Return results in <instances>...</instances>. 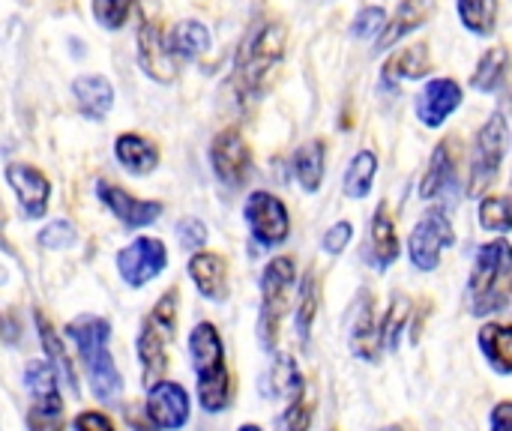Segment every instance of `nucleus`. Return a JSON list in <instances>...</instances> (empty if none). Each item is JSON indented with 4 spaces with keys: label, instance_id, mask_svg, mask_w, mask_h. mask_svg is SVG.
Segmentation results:
<instances>
[{
    "label": "nucleus",
    "instance_id": "30",
    "mask_svg": "<svg viewBox=\"0 0 512 431\" xmlns=\"http://www.w3.org/2000/svg\"><path fill=\"white\" fill-rule=\"evenodd\" d=\"M453 180V150H450V141L438 144L432 159H429V168L420 180V195L423 198H435L441 195Z\"/></svg>",
    "mask_w": 512,
    "mask_h": 431
},
{
    "label": "nucleus",
    "instance_id": "12",
    "mask_svg": "<svg viewBox=\"0 0 512 431\" xmlns=\"http://www.w3.org/2000/svg\"><path fill=\"white\" fill-rule=\"evenodd\" d=\"M453 243H456V231H453L450 219L441 210H429L417 222V228L411 231L408 255H411V261H414L417 270L432 273L441 264V252L450 249Z\"/></svg>",
    "mask_w": 512,
    "mask_h": 431
},
{
    "label": "nucleus",
    "instance_id": "28",
    "mask_svg": "<svg viewBox=\"0 0 512 431\" xmlns=\"http://www.w3.org/2000/svg\"><path fill=\"white\" fill-rule=\"evenodd\" d=\"M480 351L498 375H512V324H486L480 330Z\"/></svg>",
    "mask_w": 512,
    "mask_h": 431
},
{
    "label": "nucleus",
    "instance_id": "29",
    "mask_svg": "<svg viewBox=\"0 0 512 431\" xmlns=\"http://www.w3.org/2000/svg\"><path fill=\"white\" fill-rule=\"evenodd\" d=\"M324 159H327V150L321 141H306L297 153H294V177L300 183L303 192H318L321 189V180H324Z\"/></svg>",
    "mask_w": 512,
    "mask_h": 431
},
{
    "label": "nucleus",
    "instance_id": "20",
    "mask_svg": "<svg viewBox=\"0 0 512 431\" xmlns=\"http://www.w3.org/2000/svg\"><path fill=\"white\" fill-rule=\"evenodd\" d=\"M114 159H117V162L123 165V171H129L132 177H147V174H153L156 165H159V147H156L150 138L138 135V132H123V135H117V141H114Z\"/></svg>",
    "mask_w": 512,
    "mask_h": 431
},
{
    "label": "nucleus",
    "instance_id": "42",
    "mask_svg": "<svg viewBox=\"0 0 512 431\" xmlns=\"http://www.w3.org/2000/svg\"><path fill=\"white\" fill-rule=\"evenodd\" d=\"M177 237H180V246L183 249H201L207 243V228L198 219H183L177 225Z\"/></svg>",
    "mask_w": 512,
    "mask_h": 431
},
{
    "label": "nucleus",
    "instance_id": "13",
    "mask_svg": "<svg viewBox=\"0 0 512 431\" xmlns=\"http://www.w3.org/2000/svg\"><path fill=\"white\" fill-rule=\"evenodd\" d=\"M144 414L159 431H180L189 423L192 414V399L177 381H156L147 387V402Z\"/></svg>",
    "mask_w": 512,
    "mask_h": 431
},
{
    "label": "nucleus",
    "instance_id": "19",
    "mask_svg": "<svg viewBox=\"0 0 512 431\" xmlns=\"http://www.w3.org/2000/svg\"><path fill=\"white\" fill-rule=\"evenodd\" d=\"M189 279L195 282L198 294L210 303H222L228 297V264L216 252H195L189 258Z\"/></svg>",
    "mask_w": 512,
    "mask_h": 431
},
{
    "label": "nucleus",
    "instance_id": "18",
    "mask_svg": "<svg viewBox=\"0 0 512 431\" xmlns=\"http://www.w3.org/2000/svg\"><path fill=\"white\" fill-rule=\"evenodd\" d=\"M348 342L360 360L378 363L384 348H381V327L375 324V315H372V297H360L354 303L351 321H348Z\"/></svg>",
    "mask_w": 512,
    "mask_h": 431
},
{
    "label": "nucleus",
    "instance_id": "31",
    "mask_svg": "<svg viewBox=\"0 0 512 431\" xmlns=\"http://www.w3.org/2000/svg\"><path fill=\"white\" fill-rule=\"evenodd\" d=\"M375 174H378V156L372 150H360L345 171V180H342L345 195L348 198H366L372 183H375Z\"/></svg>",
    "mask_w": 512,
    "mask_h": 431
},
{
    "label": "nucleus",
    "instance_id": "16",
    "mask_svg": "<svg viewBox=\"0 0 512 431\" xmlns=\"http://www.w3.org/2000/svg\"><path fill=\"white\" fill-rule=\"evenodd\" d=\"M96 198L108 207V213L114 219H120L126 228H147L162 216V204L159 201H144L129 195L126 189L108 183V180H96Z\"/></svg>",
    "mask_w": 512,
    "mask_h": 431
},
{
    "label": "nucleus",
    "instance_id": "32",
    "mask_svg": "<svg viewBox=\"0 0 512 431\" xmlns=\"http://www.w3.org/2000/svg\"><path fill=\"white\" fill-rule=\"evenodd\" d=\"M300 390H303V375H300L297 363L288 354L273 357V366H270V396L291 402Z\"/></svg>",
    "mask_w": 512,
    "mask_h": 431
},
{
    "label": "nucleus",
    "instance_id": "22",
    "mask_svg": "<svg viewBox=\"0 0 512 431\" xmlns=\"http://www.w3.org/2000/svg\"><path fill=\"white\" fill-rule=\"evenodd\" d=\"M369 255H372V267L375 270H390L399 258V237H396V225H393V216L387 213V201H381L375 207V216H372V246H369Z\"/></svg>",
    "mask_w": 512,
    "mask_h": 431
},
{
    "label": "nucleus",
    "instance_id": "23",
    "mask_svg": "<svg viewBox=\"0 0 512 431\" xmlns=\"http://www.w3.org/2000/svg\"><path fill=\"white\" fill-rule=\"evenodd\" d=\"M432 6H435V0H402L396 15H393V21H387V30L375 42L378 51H390L402 36L414 33L417 27H423L429 21V15H432Z\"/></svg>",
    "mask_w": 512,
    "mask_h": 431
},
{
    "label": "nucleus",
    "instance_id": "17",
    "mask_svg": "<svg viewBox=\"0 0 512 431\" xmlns=\"http://www.w3.org/2000/svg\"><path fill=\"white\" fill-rule=\"evenodd\" d=\"M459 105H462V87L453 78H435L417 93L414 111L423 126L438 129Z\"/></svg>",
    "mask_w": 512,
    "mask_h": 431
},
{
    "label": "nucleus",
    "instance_id": "2",
    "mask_svg": "<svg viewBox=\"0 0 512 431\" xmlns=\"http://www.w3.org/2000/svg\"><path fill=\"white\" fill-rule=\"evenodd\" d=\"M69 342L78 348V360L90 378V387L99 402H117L123 390V378L114 366V357L108 351L111 342V324L99 315H78L66 324Z\"/></svg>",
    "mask_w": 512,
    "mask_h": 431
},
{
    "label": "nucleus",
    "instance_id": "34",
    "mask_svg": "<svg viewBox=\"0 0 512 431\" xmlns=\"http://www.w3.org/2000/svg\"><path fill=\"white\" fill-rule=\"evenodd\" d=\"M459 18L471 33L489 36L498 24V0H459Z\"/></svg>",
    "mask_w": 512,
    "mask_h": 431
},
{
    "label": "nucleus",
    "instance_id": "11",
    "mask_svg": "<svg viewBox=\"0 0 512 431\" xmlns=\"http://www.w3.org/2000/svg\"><path fill=\"white\" fill-rule=\"evenodd\" d=\"M210 165L222 186L243 189L252 177V150L237 129H222L210 144Z\"/></svg>",
    "mask_w": 512,
    "mask_h": 431
},
{
    "label": "nucleus",
    "instance_id": "9",
    "mask_svg": "<svg viewBox=\"0 0 512 431\" xmlns=\"http://www.w3.org/2000/svg\"><path fill=\"white\" fill-rule=\"evenodd\" d=\"M246 225L252 231V237L258 240V246H282L291 234V219H288V207L273 195V192H252L246 198L243 207Z\"/></svg>",
    "mask_w": 512,
    "mask_h": 431
},
{
    "label": "nucleus",
    "instance_id": "37",
    "mask_svg": "<svg viewBox=\"0 0 512 431\" xmlns=\"http://www.w3.org/2000/svg\"><path fill=\"white\" fill-rule=\"evenodd\" d=\"M135 9V0H90V12L102 30H120Z\"/></svg>",
    "mask_w": 512,
    "mask_h": 431
},
{
    "label": "nucleus",
    "instance_id": "44",
    "mask_svg": "<svg viewBox=\"0 0 512 431\" xmlns=\"http://www.w3.org/2000/svg\"><path fill=\"white\" fill-rule=\"evenodd\" d=\"M489 431H512V402H501L489 414Z\"/></svg>",
    "mask_w": 512,
    "mask_h": 431
},
{
    "label": "nucleus",
    "instance_id": "7",
    "mask_svg": "<svg viewBox=\"0 0 512 431\" xmlns=\"http://www.w3.org/2000/svg\"><path fill=\"white\" fill-rule=\"evenodd\" d=\"M24 387L30 393L27 431H66L60 378L48 360H30L24 366Z\"/></svg>",
    "mask_w": 512,
    "mask_h": 431
},
{
    "label": "nucleus",
    "instance_id": "45",
    "mask_svg": "<svg viewBox=\"0 0 512 431\" xmlns=\"http://www.w3.org/2000/svg\"><path fill=\"white\" fill-rule=\"evenodd\" d=\"M237 431H264L261 426H255V423H246V426H240Z\"/></svg>",
    "mask_w": 512,
    "mask_h": 431
},
{
    "label": "nucleus",
    "instance_id": "33",
    "mask_svg": "<svg viewBox=\"0 0 512 431\" xmlns=\"http://www.w3.org/2000/svg\"><path fill=\"white\" fill-rule=\"evenodd\" d=\"M318 318V285H315V273H306L300 282V294H297V312H294V324H297V336L306 345L312 336V324Z\"/></svg>",
    "mask_w": 512,
    "mask_h": 431
},
{
    "label": "nucleus",
    "instance_id": "24",
    "mask_svg": "<svg viewBox=\"0 0 512 431\" xmlns=\"http://www.w3.org/2000/svg\"><path fill=\"white\" fill-rule=\"evenodd\" d=\"M36 333H39V345H42V351H45V360H48L51 369L57 372L60 384H66L69 393L78 396V375H75V366H72V360H69V354H66V348H63V339L54 333L51 321L42 318V312H36Z\"/></svg>",
    "mask_w": 512,
    "mask_h": 431
},
{
    "label": "nucleus",
    "instance_id": "39",
    "mask_svg": "<svg viewBox=\"0 0 512 431\" xmlns=\"http://www.w3.org/2000/svg\"><path fill=\"white\" fill-rule=\"evenodd\" d=\"M39 246L42 249H69V246H75V240H78V228L69 222V219H54V222H48L42 231H39Z\"/></svg>",
    "mask_w": 512,
    "mask_h": 431
},
{
    "label": "nucleus",
    "instance_id": "21",
    "mask_svg": "<svg viewBox=\"0 0 512 431\" xmlns=\"http://www.w3.org/2000/svg\"><path fill=\"white\" fill-rule=\"evenodd\" d=\"M72 96L87 120H105L114 108V87L105 75H78L72 81Z\"/></svg>",
    "mask_w": 512,
    "mask_h": 431
},
{
    "label": "nucleus",
    "instance_id": "46",
    "mask_svg": "<svg viewBox=\"0 0 512 431\" xmlns=\"http://www.w3.org/2000/svg\"><path fill=\"white\" fill-rule=\"evenodd\" d=\"M381 431H405V429H381Z\"/></svg>",
    "mask_w": 512,
    "mask_h": 431
},
{
    "label": "nucleus",
    "instance_id": "36",
    "mask_svg": "<svg viewBox=\"0 0 512 431\" xmlns=\"http://www.w3.org/2000/svg\"><path fill=\"white\" fill-rule=\"evenodd\" d=\"M408 315H411V303H408V297H393V303H390V309H387V318L381 321V348L384 351H396V345H399V333H402V327H405V321H408Z\"/></svg>",
    "mask_w": 512,
    "mask_h": 431
},
{
    "label": "nucleus",
    "instance_id": "41",
    "mask_svg": "<svg viewBox=\"0 0 512 431\" xmlns=\"http://www.w3.org/2000/svg\"><path fill=\"white\" fill-rule=\"evenodd\" d=\"M351 237H354V225H351V222H336L333 228H327V234H324V240H321V249H324L327 255H342V252L348 249Z\"/></svg>",
    "mask_w": 512,
    "mask_h": 431
},
{
    "label": "nucleus",
    "instance_id": "5",
    "mask_svg": "<svg viewBox=\"0 0 512 431\" xmlns=\"http://www.w3.org/2000/svg\"><path fill=\"white\" fill-rule=\"evenodd\" d=\"M174 330H177V291H168L165 297L156 300V306L144 318L141 333H138V345H135L147 387L156 384L165 375L168 345L174 339Z\"/></svg>",
    "mask_w": 512,
    "mask_h": 431
},
{
    "label": "nucleus",
    "instance_id": "4",
    "mask_svg": "<svg viewBox=\"0 0 512 431\" xmlns=\"http://www.w3.org/2000/svg\"><path fill=\"white\" fill-rule=\"evenodd\" d=\"M189 357L198 378V402L207 414H222L231 402V375L225 366V345L213 324H195L189 333Z\"/></svg>",
    "mask_w": 512,
    "mask_h": 431
},
{
    "label": "nucleus",
    "instance_id": "43",
    "mask_svg": "<svg viewBox=\"0 0 512 431\" xmlns=\"http://www.w3.org/2000/svg\"><path fill=\"white\" fill-rule=\"evenodd\" d=\"M72 431H117L114 423L99 411H84L72 420Z\"/></svg>",
    "mask_w": 512,
    "mask_h": 431
},
{
    "label": "nucleus",
    "instance_id": "27",
    "mask_svg": "<svg viewBox=\"0 0 512 431\" xmlns=\"http://www.w3.org/2000/svg\"><path fill=\"white\" fill-rule=\"evenodd\" d=\"M432 60H429V48L426 45H408L402 51H396L387 63H384V81L396 84V81H417L423 75H429Z\"/></svg>",
    "mask_w": 512,
    "mask_h": 431
},
{
    "label": "nucleus",
    "instance_id": "40",
    "mask_svg": "<svg viewBox=\"0 0 512 431\" xmlns=\"http://www.w3.org/2000/svg\"><path fill=\"white\" fill-rule=\"evenodd\" d=\"M387 30V12L381 9V6H366V9H360V15L354 18V24H351V33L357 36V39H381V33Z\"/></svg>",
    "mask_w": 512,
    "mask_h": 431
},
{
    "label": "nucleus",
    "instance_id": "25",
    "mask_svg": "<svg viewBox=\"0 0 512 431\" xmlns=\"http://www.w3.org/2000/svg\"><path fill=\"white\" fill-rule=\"evenodd\" d=\"M510 69L512 54L504 45H495V48H489V51L480 57V63H477V69H474V75H471V84H474V90H480V93H495V90H501L504 81L510 78Z\"/></svg>",
    "mask_w": 512,
    "mask_h": 431
},
{
    "label": "nucleus",
    "instance_id": "1",
    "mask_svg": "<svg viewBox=\"0 0 512 431\" xmlns=\"http://www.w3.org/2000/svg\"><path fill=\"white\" fill-rule=\"evenodd\" d=\"M285 36L288 33L279 21H258L246 33V39L234 57V75H231V84H234L240 102L258 99L267 90L276 66L285 57Z\"/></svg>",
    "mask_w": 512,
    "mask_h": 431
},
{
    "label": "nucleus",
    "instance_id": "8",
    "mask_svg": "<svg viewBox=\"0 0 512 431\" xmlns=\"http://www.w3.org/2000/svg\"><path fill=\"white\" fill-rule=\"evenodd\" d=\"M510 150V126L504 114H492L483 129L474 138V153H471V177H468V195L480 198L489 192V186L498 177V168Z\"/></svg>",
    "mask_w": 512,
    "mask_h": 431
},
{
    "label": "nucleus",
    "instance_id": "38",
    "mask_svg": "<svg viewBox=\"0 0 512 431\" xmlns=\"http://www.w3.org/2000/svg\"><path fill=\"white\" fill-rule=\"evenodd\" d=\"M480 225L486 231H495V234H507L512 231V204L507 198H498V195H489L480 201Z\"/></svg>",
    "mask_w": 512,
    "mask_h": 431
},
{
    "label": "nucleus",
    "instance_id": "15",
    "mask_svg": "<svg viewBox=\"0 0 512 431\" xmlns=\"http://www.w3.org/2000/svg\"><path fill=\"white\" fill-rule=\"evenodd\" d=\"M138 66L147 78L168 84L177 78V57L168 45V36L156 21H144L138 27Z\"/></svg>",
    "mask_w": 512,
    "mask_h": 431
},
{
    "label": "nucleus",
    "instance_id": "26",
    "mask_svg": "<svg viewBox=\"0 0 512 431\" xmlns=\"http://www.w3.org/2000/svg\"><path fill=\"white\" fill-rule=\"evenodd\" d=\"M210 30L201 21H177L174 30L168 33V45L177 60H198L201 54L210 51Z\"/></svg>",
    "mask_w": 512,
    "mask_h": 431
},
{
    "label": "nucleus",
    "instance_id": "6",
    "mask_svg": "<svg viewBox=\"0 0 512 431\" xmlns=\"http://www.w3.org/2000/svg\"><path fill=\"white\" fill-rule=\"evenodd\" d=\"M294 282H297V270H294L291 258H273L264 267V276H261V318H258V336H261L264 351L276 348L282 318H285V312L291 306Z\"/></svg>",
    "mask_w": 512,
    "mask_h": 431
},
{
    "label": "nucleus",
    "instance_id": "14",
    "mask_svg": "<svg viewBox=\"0 0 512 431\" xmlns=\"http://www.w3.org/2000/svg\"><path fill=\"white\" fill-rule=\"evenodd\" d=\"M6 183L15 192L24 219L33 222V219H42L48 213L51 183H48V177L39 168H33L27 162H12V165H6Z\"/></svg>",
    "mask_w": 512,
    "mask_h": 431
},
{
    "label": "nucleus",
    "instance_id": "3",
    "mask_svg": "<svg viewBox=\"0 0 512 431\" xmlns=\"http://www.w3.org/2000/svg\"><path fill=\"white\" fill-rule=\"evenodd\" d=\"M512 300V246L507 240H489L477 249L471 282H468V303L471 312L486 318L498 315Z\"/></svg>",
    "mask_w": 512,
    "mask_h": 431
},
{
    "label": "nucleus",
    "instance_id": "10",
    "mask_svg": "<svg viewBox=\"0 0 512 431\" xmlns=\"http://www.w3.org/2000/svg\"><path fill=\"white\" fill-rule=\"evenodd\" d=\"M168 267V249L156 237H135L117 252V273L129 288H144Z\"/></svg>",
    "mask_w": 512,
    "mask_h": 431
},
{
    "label": "nucleus",
    "instance_id": "35",
    "mask_svg": "<svg viewBox=\"0 0 512 431\" xmlns=\"http://www.w3.org/2000/svg\"><path fill=\"white\" fill-rule=\"evenodd\" d=\"M312 417H315V396H312V390L303 387V390L288 402L285 414L279 417V431H309Z\"/></svg>",
    "mask_w": 512,
    "mask_h": 431
}]
</instances>
